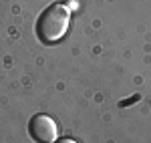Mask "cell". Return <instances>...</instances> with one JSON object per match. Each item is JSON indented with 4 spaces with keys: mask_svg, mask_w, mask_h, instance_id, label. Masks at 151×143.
Wrapping results in <instances>:
<instances>
[{
    "mask_svg": "<svg viewBox=\"0 0 151 143\" xmlns=\"http://www.w3.org/2000/svg\"><path fill=\"white\" fill-rule=\"evenodd\" d=\"M70 22V8L65 4H52L38 16L36 22V34L42 42H57L69 30Z\"/></svg>",
    "mask_w": 151,
    "mask_h": 143,
    "instance_id": "obj_1",
    "label": "cell"
},
{
    "mask_svg": "<svg viewBox=\"0 0 151 143\" xmlns=\"http://www.w3.org/2000/svg\"><path fill=\"white\" fill-rule=\"evenodd\" d=\"M55 143H77V141H73V139H60V141H55Z\"/></svg>",
    "mask_w": 151,
    "mask_h": 143,
    "instance_id": "obj_3",
    "label": "cell"
},
{
    "mask_svg": "<svg viewBox=\"0 0 151 143\" xmlns=\"http://www.w3.org/2000/svg\"><path fill=\"white\" fill-rule=\"evenodd\" d=\"M28 131L36 143H55L58 139V127L48 115H35L28 123Z\"/></svg>",
    "mask_w": 151,
    "mask_h": 143,
    "instance_id": "obj_2",
    "label": "cell"
}]
</instances>
